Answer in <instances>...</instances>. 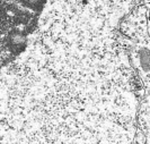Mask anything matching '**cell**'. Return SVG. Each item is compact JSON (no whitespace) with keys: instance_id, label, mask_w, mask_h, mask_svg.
<instances>
[{"instance_id":"1","label":"cell","mask_w":150,"mask_h":144,"mask_svg":"<svg viewBox=\"0 0 150 144\" xmlns=\"http://www.w3.org/2000/svg\"><path fill=\"white\" fill-rule=\"evenodd\" d=\"M47 0H0V74L22 54Z\"/></svg>"}]
</instances>
